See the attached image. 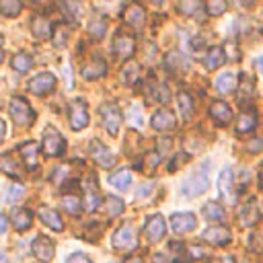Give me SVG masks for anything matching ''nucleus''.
<instances>
[{"mask_svg": "<svg viewBox=\"0 0 263 263\" xmlns=\"http://www.w3.org/2000/svg\"><path fill=\"white\" fill-rule=\"evenodd\" d=\"M208 187H210V162L205 160L195 173H191V175L183 181L181 193H183L185 197H197V195H201L203 191H208Z\"/></svg>", "mask_w": 263, "mask_h": 263, "instance_id": "obj_1", "label": "nucleus"}, {"mask_svg": "<svg viewBox=\"0 0 263 263\" xmlns=\"http://www.w3.org/2000/svg\"><path fill=\"white\" fill-rule=\"evenodd\" d=\"M111 242H113V249L121 251V253H129L134 249H138V230H136V226L132 222H123L115 230Z\"/></svg>", "mask_w": 263, "mask_h": 263, "instance_id": "obj_2", "label": "nucleus"}, {"mask_svg": "<svg viewBox=\"0 0 263 263\" xmlns=\"http://www.w3.org/2000/svg\"><path fill=\"white\" fill-rule=\"evenodd\" d=\"M8 113L12 115L16 125H29L35 119V113L31 109V105L23 99V97H12L8 103Z\"/></svg>", "mask_w": 263, "mask_h": 263, "instance_id": "obj_3", "label": "nucleus"}, {"mask_svg": "<svg viewBox=\"0 0 263 263\" xmlns=\"http://www.w3.org/2000/svg\"><path fill=\"white\" fill-rule=\"evenodd\" d=\"M99 113H101V121H103L105 129L111 136H115L119 132V127H121V111H119V107L115 103H103Z\"/></svg>", "mask_w": 263, "mask_h": 263, "instance_id": "obj_4", "label": "nucleus"}, {"mask_svg": "<svg viewBox=\"0 0 263 263\" xmlns=\"http://www.w3.org/2000/svg\"><path fill=\"white\" fill-rule=\"evenodd\" d=\"M66 148V140L64 136L55 129V127H45L43 132V152L47 156H60Z\"/></svg>", "mask_w": 263, "mask_h": 263, "instance_id": "obj_5", "label": "nucleus"}, {"mask_svg": "<svg viewBox=\"0 0 263 263\" xmlns=\"http://www.w3.org/2000/svg\"><path fill=\"white\" fill-rule=\"evenodd\" d=\"M218 189H220V195L224 197L226 203L234 205V203L238 201L236 191H234V173H232V168L226 166V168L220 171V177H218Z\"/></svg>", "mask_w": 263, "mask_h": 263, "instance_id": "obj_6", "label": "nucleus"}, {"mask_svg": "<svg viewBox=\"0 0 263 263\" xmlns=\"http://www.w3.org/2000/svg\"><path fill=\"white\" fill-rule=\"evenodd\" d=\"M88 154H90L92 160H95L97 164H101L103 168H111V166L115 164V154H113L103 142H99V140H90V144H88Z\"/></svg>", "mask_w": 263, "mask_h": 263, "instance_id": "obj_7", "label": "nucleus"}, {"mask_svg": "<svg viewBox=\"0 0 263 263\" xmlns=\"http://www.w3.org/2000/svg\"><path fill=\"white\" fill-rule=\"evenodd\" d=\"M70 125H72V129H82V127L88 125V107H86V101L74 99L70 103Z\"/></svg>", "mask_w": 263, "mask_h": 263, "instance_id": "obj_8", "label": "nucleus"}, {"mask_svg": "<svg viewBox=\"0 0 263 263\" xmlns=\"http://www.w3.org/2000/svg\"><path fill=\"white\" fill-rule=\"evenodd\" d=\"M195 226H197V218L191 212H179V214L171 216V228L179 234L191 232V230H195Z\"/></svg>", "mask_w": 263, "mask_h": 263, "instance_id": "obj_9", "label": "nucleus"}, {"mask_svg": "<svg viewBox=\"0 0 263 263\" xmlns=\"http://www.w3.org/2000/svg\"><path fill=\"white\" fill-rule=\"evenodd\" d=\"M164 230H166V226H164V218L160 214H152L144 224V232L150 242H158L164 236Z\"/></svg>", "mask_w": 263, "mask_h": 263, "instance_id": "obj_10", "label": "nucleus"}, {"mask_svg": "<svg viewBox=\"0 0 263 263\" xmlns=\"http://www.w3.org/2000/svg\"><path fill=\"white\" fill-rule=\"evenodd\" d=\"M33 255L41 261V263H49L51 259H53V255H55V247H53V242L47 238V236H35V240H33Z\"/></svg>", "mask_w": 263, "mask_h": 263, "instance_id": "obj_11", "label": "nucleus"}, {"mask_svg": "<svg viewBox=\"0 0 263 263\" xmlns=\"http://www.w3.org/2000/svg\"><path fill=\"white\" fill-rule=\"evenodd\" d=\"M201 238H203L205 242H210V245L224 247V245L230 242L232 234H230V230L224 228V226H210V228H205V230L201 232Z\"/></svg>", "mask_w": 263, "mask_h": 263, "instance_id": "obj_12", "label": "nucleus"}, {"mask_svg": "<svg viewBox=\"0 0 263 263\" xmlns=\"http://www.w3.org/2000/svg\"><path fill=\"white\" fill-rule=\"evenodd\" d=\"M29 88L35 95H47L49 90L55 88V76L49 72H41V74L33 76V80H29Z\"/></svg>", "mask_w": 263, "mask_h": 263, "instance_id": "obj_13", "label": "nucleus"}, {"mask_svg": "<svg viewBox=\"0 0 263 263\" xmlns=\"http://www.w3.org/2000/svg\"><path fill=\"white\" fill-rule=\"evenodd\" d=\"M113 51H115L121 60L129 58V55L136 51V41H134V37L119 31V33L115 35V39H113Z\"/></svg>", "mask_w": 263, "mask_h": 263, "instance_id": "obj_14", "label": "nucleus"}, {"mask_svg": "<svg viewBox=\"0 0 263 263\" xmlns=\"http://www.w3.org/2000/svg\"><path fill=\"white\" fill-rule=\"evenodd\" d=\"M259 218H261L259 208H257L253 201L240 205V210H238V224H240L242 228H251V226H255V224L259 222Z\"/></svg>", "mask_w": 263, "mask_h": 263, "instance_id": "obj_15", "label": "nucleus"}, {"mask_svg": "<svg viewBox=\"0 0 263 263\" xmlns=\"http://www.w3.org/2000/svg\"><path fill=\"white\" fill-rule=\"evenodd\" d=\"M210 115H212V119H214L218 125H226V123H230V119H232V109H230V105H226L224 101H216V103H212V107H210Z\"/></svg>", "mask_w": 263, "mask_h": 263, "instance_id": "obj_16", "label": "nucleus"}, {"mask_svg": "<svg viewBox=\"0 0 263 263\" xmlns=\"http://www.w3.org/2000/svg\"><path fill=\"white\" fill-rule=\"evenodd\" d=\"M150 125H152L154 129H158V132H166V129L175 127V115H173L168 109H158V111L152 115Z\"/></svg>", "mask_w": 263, "mask_h": 263, "instance_id": "obj_17", "label": "nucleus"}, {"mask_svg": "<svg viewBox=\"0 0 263 263\" xmlns=\"http://www.w3.org/2000/svg\"><path fill=\"white\" fill-rule=\"evenodd\" d=\"M216 90L222 92V95H228V92H234L238 88V80H236V74L234 72H222L216 82H214Z\"/></svg>", "mask_w": 263, "mask_h": 263, "instance_id": "obj_18", "label": "nucleus"}, {"mask_svg": "<svg viewBox=\"0 0 263 263\" xmlns=\"http://www.w3.org/2000/svg\"><path fill=\"white\" fill-rule=\"evenodd\" d=\"M123 21L132 27H140L144 21H146V10L140 6V4H127L125 10H123Z\"/></svg>", "mask_w": 263, "mask_h": 263, "instance_id": "obj_19", "label": "nucleus"}, {"mask_svg": "<svg viewBox=\"0 0 263 263\" xmlns=\"http://www.w3.org/2000/svg\"><path fill=\"white\" fill-rule=\"evenodd\" d=\"M224 62H226L224 49H222V47H218V45L210 47V49H208V53H205V58H203V66H205L208 70H216V68L224 66Z\"/></svg>", "mask_w": 263, "mask_h": 263, "instance_id": "obj_20", "label": "nucleus"}, {"mask_svg": "<svg viewBox=\"0 0 263 263\" xmlns=\"http://www.w3.org/2000/svg\"><path fill=\"white\" fill-rule=\"evenodd\" d=\"M10 220H12V224H14V228L16 230H29L31 228V224H33V216H31V212L29 210H25V208H14L12 210V216H10Z\"/></svg>", "mask_w": 263, "mask_h": 263, "instance_id": "obj_21", "label": "nucleus"}, {"mask_svg": "<svg viewBox=\"0 0 263 263\" xmlns=\"http://www.w3.org/2000/svg\"><path fill=\"white\" fill-rule=\"evenodd\" d=\"M164 64H166V68L168 70H175V72H185L187 70V66H189V60L185 58V53H181V51H168L166 53V58H164Z\"/></svg>", "mask_w": 263, "mask_h": 263, "instance_id": "obj_22", "label": "nucleus"}, {"mask_svg": "<svg viewBox=\"0 0 263 263\" xmlns=\"http://www.w3.org/2000/svg\"><path fill=\"white\" fill-rule=\"evenodd\" d=\"M39 218H41V222H43L45 226H49V228L55 230V232L64 230V222H62V218H60V214H58L55 210L41 208V210H39Z\"/></svg>", "mask_w": 263, "mask_h": 263, "instance_id": "obj_23", "label": "nucleus"}, {"mask_svg": "<svg viewBox=\"0 0 263 263\" xmlns=\"http://www.w3.org/2000/svg\"><path fill=\"white\" fill-rule=\"evenodd\" d=\"M31 29H33V33H35V37H39V39H49L53 33V27H51V23L45 18V16H41V14H37L35 18H33V23H31Z\"/></svg>", "mask_w": 263, "mask_h": 263, "instance_id": "obj_24", "label": "nucleus"}, {"mask_svg": "<svg viewBox=\"0 0 263 263\" xmlns=\"http://www.w3.org/2000/svg\"><path fill=\"white\" fill-rule=\"evenodd\" d=\"M105 72H107V66H105V62H103L101 58H95L92 62H88V64L82 68V76L88 78V80L101 78V76H105Z\"/></svg>", "mask_w": 263, "mask_h": 263, "instance_id": "obj_25", "label": "nucleus"}, {"mask_svg": "<svg viewBox=\"0 0 263 263\" xmlns=\"http://www.w3.org/2000/svg\"><path fill=\"white\" fill-rule=\"evenodd\" d=\"M84 195H86V210L95 212L101 205V193H99V187L92 181L84 183Z\"/></svg>", "mask_w": 263, "mask_h": 263, "instance_id": "obj_26", "label": "nucleus"}, {"mask_svg": "<svg viewBox=\"0 0 263 263\" xmlns=\"http://www.w3.org/2000/svg\"><path fill=\"white\" fill-rule=\"evenodd\" d=\"M23 160H25V166L27 168H35L37 166V144L35 142H25L21 148H18Z\"/></svg>", "mask_w": 263, "mask_h": 263, "instance_id": "obj_27", "label": "nucleus"}, {"mask_svg": "<svg viewBox=\"0 0 263 263\" xmlns=\"http://www.w3.org/2000/svg\"><path fill=\"white\" fill-rule=\"evenodd\" d=\"M109 183L117 189V191H125L129 185H132V173L127 168H121V171H115L111 177H109Z\"/></svg>", "mask_w": 263, "mask_h": 263, "instance_id": "obj_28", "label": "nucleus"}, {"mask_svg": "<svg viewBox=\"0 0 263 263\" xmlns=\"http://www.w3.org/2000/svg\"><path fill=\"white\" fill-rule=\"evenodd\" d=\"M148 95H150V99H154L158 103H168V99H171V90L162 82H156V80H152L148 84Z\"/></svg>", "mask_w": 263, "mask_h": 263, "instance_id": "obj_29", "label": "nucleus"}, {"mask_svg": "<svg viewBox=\"0 0 263 263\" xmlns=\"http://www.w3.org/2000/svg\"><path fill=\"white\" fill-rule=\"evenodd\" d=\"M201 214H203V218L205 220H210V222H222L226 216H224V208L220 205V203H216V201H208L203 208H201Z\"/></svg>", "mask_w": 263, "mask_h": 263, "instance_id": "obj_30", "label": "nucleus"}, {"mask_svg": "<svg viewBox=\"0 0 263 263\" xmlns=\"http://www.w3.org/2000/svg\"><path fill=\"white\" fill-rule=\"evenodd\" d=\"M203 10H205V6L201 2H197V0H185V2L179 4V12L185 14V16H195V18L199 16V18H203L201 16Z\"/></svg>", "mask_w": 263, "mask_h": 263, "instance_id": "obj_31", "label": "nucleus"}, {"mask_svg": "<svg viewBox=\"0 0 263 263\" xmlns=\"http://www.w3.org/2000/svg\"><path fill=\"white\" fill-rule=\"evenodd\" d=\"M255 125H257V117H255V113H240L238 115V119H236V134H249V132H253L255 129Z\"/></svg>", "mask_w": 263, "mask_h": 263, "instance_id": "obj_32", "label": "nucleus"}, {"mask_svg": "<svg viewBox=\"0 0 263 263\" xmlns=\"http://www.w3.org/2000/svg\"><path fill=\"white\" fill-rule=\"evenodd\" d=\"M236 90H238V92H236L238 103H245L247 99H251L253 92H255V82H253V78L247 76V74H242V80L238 82V88H236Z\"/></svg>", "mask_w": 263, "mask_h": 263, "instance_id": "obj_33", "label": "nucleus"}, {"mask_svg": "<svg viewBox=\"0 0 263 263\" xmlns=\"http://www.w3.org/2000/svg\"><path fill=\"white\" fill-rule=\"evenodd\" d=\"M177 103H179L181 115H183L185 119H191V115H193V99H191V95L185 92V90H181L179 97H177Z\"/></svg>", "mask_w": 263, "mask_h": 263, "instance_id": "obj_34", "label": "nucleus"}, {"mask_svg": "<svg viewBox=\"0 0 263 263\" xmlns=\"http://www.w3.org/2000/svg\"><path fill=\"white\" fill-rule=\"evenodd\" d=\"M88 33L92 39H103L105 33H107V21L103 16H95L90 23H88Z\"/></svg>", "mask_w": 263, "mask_h": 263, "instance_id": "obj_35", "label": "nucleus"}, {"mask_svg": "<svg viewBox=\"0 0 263 263\" xmlns=\"http://www.w3.org/2000/svg\"><path fill=\"white\" fill-rule=\"evenodd\" d=\"M138 78H140V66L136 62L125 64L123 70H121V82L123 84H134Z\"/></svg>", "mask_w": 263, "mask_h": 263, "instance_id": "obj_36", "label": "nucleus"}, {"mask_svg": "<svg viewBox=\"0 0 263 263\" xmlns=\"http://www.w3.org/2000/svg\"><path fill=\"white\" fill-rule=\"evenodd\" d=\"M0 171L10 175V177H18V164H16L12 154H2L0 156Z\"/></svg>", "mask_w": 263, "mask_h": 263, "instance_id": "obj_37", "label": "nucleus"}, {"mask_svg": "<svg viewBox=\"0 0 263 263\" xmlns=\"http://www.w3.org/2000/svg\"><path fill=\"white\" fill-rule=\"evenodd\" d=\"M31 66H33V58L29 53H25V51H21V53H16L12 58V68L16 72H27Z\"/></svg>", "mask_w": 263, "mask_h": 263, "instance_id": "obj_38", "label": "nucleus"}, {"mask_svg": "<svg viewBox=\"0 0 263 263\" xmlns=\"http://www.w3.org/2000/svg\"><path fill=\"white\" fill-rule=\"evenodd\" d=\"M62 205H64V210H66L68 214H72V216H78V214L82 212V201H80L76 195H64Z\"/></svg>", "mask_w": 263, "mask_h": 263, "instance_id": "obj_39", "label": "nucleus"}, {"mask_svg": "<svg viewBox=\"0 0 263 263\" xmlns=\"http://www.w3.org/2000/svg\"><path fill=\"white\" fill-rule=\"evenodd\" d=\"M23 10V2L21 0H2L0 2V12L4 16H16Z\"/></svg>", "mask_w": 263, "mask_h": 263, "instance_id": "obj_40", "label": "nucleus"}, {"mask_svg": "<svg viewBox=\"0 0 263 263\" xmlns=\"http://www.w3.org/2000/svg\"><path fill=\"white\" fill-rule=\"evenodd\" d=\"M107 216H119L123 212V201L119 197H105V205H103Z\"/></svg>", "mask_w": 263, "mask_h": 263, "instance_id": "obj_41", "label": "nucleus"}, {"mask_svg": "<svg viewBox=\"0 0 263 263\" xmlns=\"http://www.w3.org/2000/svg\"><path fill=\"white\" fill-rule=\"evenodd\" d=\"M226 8H228V4H226L224 0H210V2L205 4V12H208L210 16H220V14L226 12Z\"/></svg>", "mask_w": 263, "mask_h": 263, "instance_id": "obj_42", "label": "nucleus"}, {"mask_svg": "<svg viewBox=\"0 0 263 263\" xmlns=\"http://www.w3.org/2000/svg\"><path fill=\"white\" fill-rule=\"evenodd\" d=\"M23 195H25V187H23L21 183H12V185H10V189H8V193H6V201H8V203H12V201L21 199Z\"/></svg>", "mask_w": 263, "mask_h": 263, "instance_id": "obj_43", "label": "nucleus"}, {"mask_svg": "<svg viewBox=\"0 0 263 263\" xmlns=\"http://www.w3.org/2000/svg\"><path fill=\"white\" fill-rule=\"evenodd\" d=\"M129 125H134V127L142 125V107L140 105H132L129 107Z\"/></svg>", "mask_w": 263, "mask_h": 263, "instance_id": "obj_44", "label": "nucleus"}, {"mask_svg": "<svg viewBox=\"0 0 263 263\" xmlns=\"http://www.w3.org/2000/svg\"><path fill=\"white\" fill-rule=\"evenodd\" d=\"M249 249H251L253 253H263V234L253 232L251 238H249Z\"/></svg>", "mask_w": 263, "mask_h": 263, "instance_id": "obj_45", "label": "nucleus"}, {"mask_svg": "<svg viewBox=\"0 0 263 263\" xmlns=\"http://www.w3.org/2000/svg\"><path fill=\"white\" fill-rule=\"evenodd\" d=\"M247 150H249V152H253V154L261 152V150H263V140H261V138L249 140V142H247Z\"/></svg>", "mask_w": 263, "mask_h": 263, "instance_id": "obj_46", "label": "nucleus"}, {"mask_svg": "<svg viewBox=\"0 0 263 263\" xmlns=\"http://www.w3.org/2000/svg\"><path fill=\"white\" fill-rule=\"evenodd\" d=\"M171 138H158V142H156V146H158V154L162 156L164 152H168L171 150Z\"/></svg>", "mask_w": 263, "mask_h": 263, "instance_id": "obj_47", "label": "nucleus"}, {"mask_svg": "<svg viewBox=\"0 0 263 263\" xmlns=\"http://www.w3.org/2000/svg\"><path fill=\"white\" fill-rule=\"evenodd\" d=\"M66 263H90V259H88L86 255H82V253H72V255L66 259Z\"/></svg>", "mask_w": 263, "mask_h": 263, "instance_id": "obj_48", "label": "nucleus"}, {"mask_svg": "<svg viewBox=\"0 0 263 263\" xmlns=\"http://www.w3.org/2000/svg\"><path fill=\"white\" fill-rule=\"evenodd\" d=\"M187 251H189V257H191V259H199V257H203V251H201L197 245H189Z\"/></svg>", "mask_w": 263, "mask_h": 263, "instance_id": "obj_49", "label": "nucleus"}, {"mask_svg": "<svg viewBox=\"0 0 263 263\" xmlns=\"http://www.w3.org/2000/svg\"><path fill=\"white\" fill-rule=\"evenodd\" d=\"M183 160H187V154H179L177 158H173L171 164H168V171H175V168L179 166V162H183Z\"/></svg>", "mask_w": 263, "mask_h": 263, "instance_id": "obj_50", "label": "nucleus"}, {"mask_svg": "<svg viewBox=\"0 0 263 263\" xmlns=\"http://www.w3.org/2000/svg\"><path fill=\"white\" fill-rule=\"evenodd\" d=\"M6 228H8V218L4 214H0V234H4Z\"/></svg>", "mask_w": 263, "mask_h": 263, "instance_id": "obj_51", "label": "nucleus"}, {"mask_svg": "<svg viewBox=\"0 0 263 263\" xmlns=\"http://www.w3.org/2000/svg\"><path fill=\"white\" fill-rule=\"evenodd\" d=\"M255 68H257V72H259V74H263V55L255 58Z\"/></svg>", "mask_w": 263, "mask_h": 263, "instance_id": "obj_52", "label": "nucleus"}, {"mask_svg": "<svg viewBox=\"0 0 263 263\" xmlns=\"http://www.w3.org/2000/svg\"><path fill=\"white\" fill-rule=\"evenodd\" d=\"M150 189H152V183H146V185H142V187H140V191H138V195L142 197V195H144L146 191H150Z\"/></svg>", "mask_w": 263, "mask_h": 263, "instance_id": "obj_53", "label": "nucleus"}, {"mask_svg": "<svg viewBox=\"0 0 263 263\" xmlns=\"http://www.w3.org/2000/svg\"><path fill=\"white\" fill-rule=\"evenodd\" d=\"M4 136H6V125H4V121L0 119V144H2V140H4Z\"/></svg>", "mask_w": 263, "mask_h": 263, "instance_id": "obj_54", "label": "nucleus"}, {"mask_svg": "<svg viewBox=\"0 0 263 263\" xmlns=\"http://www.w3.org/2000/svg\"><path fill=\"white\" fill-rule=\"evenodd\" d=\"M123 263H144V259H142V257H129V259H125Z\"/></svg>", "mask_w": 263, "mask_h": 263, "instance_id": "obj_55", "label": "nucleus"}, {"mask_svg": "<svg viewBox=\"0 0 263 263\" xmlns=\"http://www.w3.org/2000/svg\"><path fill=\"white\" fill-rule=\"evenodd\" d=\"M259 187L263 189V164H261V168H259Z\"/></svg>", "mask_w": 263, "mask_h": 263, "instance_id": "obj_56", "label": "nucleus"}, {"mask_svg": "<svg viewBox=\"0 0 263 263\" xmlns=\"http://www.w3.org/2000/svg\"><path fill=\"white\" fill-rule=\"evenodd\" d=\"M0 263H8V259H6V253H4V251H0Z\"/></svg>", "mask_w": 263, "mask_h": 263, "instance_id": "obj_57", "label": "nucleus"}, {"mask_svg": "<svg viewBox=\"0 0 263 263\" xmlns=\"http://www.w3.org/2000/svg\"><path fill=\"white\" fill-rule=\"evenodd\" d=\"M2 55H4V53H2V51H0V62H2Z\"/></svg>", "mask_w": 263, "mask_h": 263, "instance_id": "obj_58", "label": "nucleus"}, {"mask_svg": "<svg viewBox=\"0 0 263 263\" xmlns=\"http://www.w3.org/2000/svg\"><path fill=\"white\" fill-rule=\"evenodd\" d=\"M2 41H4V39H2V35H0V45H2Z\"/></svg>", "mask_w": 263, "mask_h": 263, "instance_id": "obj_59", "label": "nucleus"}]
</instances>
